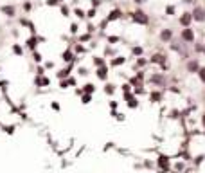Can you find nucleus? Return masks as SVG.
Here are the masks:
<instances>
[{
  "instance_id": "obj_1",
  "label": "nucleus",
  "mask_w": 205,
  "mask_h": 173,
  "mask_svg": "<svg viewBox=\"0 0 205 173\" xmlns=\"http://www.w3.org/2000/svg\"><path fill=\"white\" fill-rule=\"evenodd\" d=\"M194 20H198V22H203L205 20V11L202 9V7H196V9H194V13L191 15Z\"/></svg>"
},
{
  "instance_id": "obj_2",
  "label": "nucleus",
  "mask_w": 205,
  "mask_h": 173,
  "mask_svg": "<svg viewBox=\"0 0 205 173\" xmlns=\"http://www.w3.org/2000/svg\"><path fill=\"white\" fill-rule=\"evenodd\" d=\"M133 20L139 22V24H148V16L142 13V11H137V13H133Z\"/></svg>"
},
{
  "instance_id": "obj_3",
  "label": "nucleus",
  "mask_w": 205,
  "mask_h": 173,
  "mask_svg": "<svg viewBox=\"0 0 205 173\" xmlns=\"http://www.w3.org/2000/svg\"><path fill=\"white\" fill-rule=\"evenodd\" d=\"M182 36H183V40H187V41H192V40H194V34H192V31H191V29H185Z\"/></svg>"
},
{
  "instance_id": "obj_4",
  "label": "nucleus",
  "mask_w": 205,
  "mask_h": 173,
  "mask_svg": "<svg viewBox=\"0 0 205 173\" xmlns=\"http://www.w3.org/2000/svg\"><path fill=\"white\" fill-rule=\"evenodd\" d=\"M2 13H6L7 16H13V15H15V7H13V6H4V7H2Z\"/></svg>"
},
{
  "instance_id": "obj_5",
  "label": "nucleus",
  "mask_w": 205,
  "mask_h": 173,
  "mask_svg": "<svg viewBox=\"0 0 205 173\" xmlns=\"http://www.w3.org/2000/svg\"><path fill=\"white\" fill-rule=\"evenodd\" d=\"M158 164H160V168H167V164H169L167 157H166V155H160V157H158Z\"/></svg>"
},
{
  "instance_id": "obj_6",
  "label": "nucleus",
  "mask_w": 205,
  "mask_h": 173,
  "mask_svg": "<svg viewBox=\"0 0 205 173\" xmlns=\"http://www.w3.org/2000/svg\"><path fill=\"white\" fill-rule=\"evenodd\" d=\"M191 20H192V16H191L189 13H185V15L182 16V20H180V22H182V25H189V24H191Z\"/></svg>"
},
{
  "instance_id": "obj_7",
  "label": "nucleus",
  "mask_w": 205,
  "mask_h": 173,
  "mask_svg": "<svg viewBox=\"0 0 205 173\" xmlns=\"http://www.w3.org/2000/svg\"><path fill=\"white\" fill-rule=\"evenodd\" d=\"M97 76H99V78H101V79H104V78H106V69L103 67V65H101V69H99V70H97Z\"/></svg>"
},
{
  "instance_id": "obj_8",
  "label": "nucleus",
  "mask_w": 205,
  "mask_h": 173,
  "mask_svg": "<svg viewBox=\"0 0 205 173\" xmlns=\"http://www.w3.org/2000/svg\"><path fill=\"white\" fill-rule=\"evenodd\" d=\"M160 38H162V40H169V38H171V31H162Z\"/></svg>"
},
{
  "instance_id": "obj_9",
  "label": "nucleus",
  "mask_w": 205,
  "mask_h": 173,
  "mask_svg": "<svg viewBox=\"0 0 205 173\" xmlns=\"http://www.w3.org/2000/svg\"><path fill=\"white\" fill-rule=\"evenodd\" d=\"M187 69H189V70H198V63H196V61H191V63L187 65Z\"/></svg>"
},
{
  "instance_id": "obj_10",
  "label": "nucleus",
  "mask_w": 205,
  "mask_h": 173,
  "mask_svg": "<svg viewBox=\"0 0 205 173\" xmlns=\"http://www.w3.org/2000/svg\"><path fill=\"white\" fill-rule=\"evenodd\" d=\"M119 16H121V13H119V11H113V13L110 15V18H108V20H115V18H119Z\"/></svg>"
},
{
  "instance_id": "obj_11",
  "label": "nucleus",
  "mask_w": 205,
  "mask_h": 173,
  "mask_svg": "<svg viewBox=\"0 0 205 173\" xmlns=\"http://www.w3.org/2000/svg\"><path fill=\"white\" fill-rule=\"evenodd\" d=\"M63 60H65V61H70V60H72V54H70V52H65V54H63Z\"/></svg>"
},
{
  "instance_id": "obj_12",
  "label": "nucleus",
  "mask_w": 205,
  "mask_h": 173,
  "mask_svg": "<svg viewBox=\"0 0 205 173\" xmlns=\"http://www.w3.org/2000/svg\"><path fill=\"white\" fill-rule=\"evenodd\" d=\"M85 90L88 92V94H92L94 92V85H85Z\"/></svg>"
},
{
  "instance_id": "obj_13",
  "label": "nucleus",
  "mask_w": 205,
  "mask_h": 173,
  "mask_svg": "<svg viewBox=\"0 0 205 173\" xmlns=\"http://www.w3.org/2000/svg\"><path fill=\"white\" fill-rule=\"evenodd\" d=\"M121 63H124V58H117V60H113V65H121Z\"/></svg>"
},
{
  "instance_id": "obj_14",
  "label": "nucleus",
  "mask_w": 205,
  "mask_h": 173,
  "mask_svg": "<svg viewBox=\"0 0 205 173\" xmlns=\"http://www.w3.org/2000/svg\"><path fill=\"white\" fill-rule=\"evenodd\" d=\"M200 78H202V81L205 83V69H200Z\"/></svg>"
},
{
  "instance_id": "obj_15",
  "label": "nucleus",
  "mask_w": 205,
  "mask_h": 173,
  "mask_svg": "<svg viewBox=\"0 0 205 173\" xmlns=\"http://www.w3.org/2000/svg\"><path fill=\"white\" fill-rule=\"evenodd\" d=\"M151 79H153L155 83H162V78H160V76H153V78H151Z\"/></svg>"
},
{
  "instance_id": "obj_16",
  "label": "nucleus",
  "mask_w": 205,
  "mask_h": 173,
  "mask_svg": "<svg viewBox=\"0 0 205 173\" xmlns=\"http://www.w3.org/2000/svg\"><path fill=\"white\" fill-rule=\"evenodd\" d=\"M83 103H90V94H86V96H83Z\"/></svg>"
},
{
  "instance_id": "obj_17",
  "label": "nucleus",
  "mask_w": 205,
  "mask_h": 173,
  "mask_svg": "<svg viewBox=\"0 0 205 173\" xmlns=\"http://www.w3.org/2000/svg\"><path fill=\"white\" fill-rule=\"evenodd\" d=\"M34 45H36V40H34V38L29 40V47H34Z\"/></svg>"
},
{
  "instance_id": "obj_18",
  "label": "nucleus",
  "mask_w": 205,
  "mask_h": 173,
  "mask_svg": "<svg viewBox=\"0 0 205 173\" xmlns=\"http://www.w3.org/2000/svg\"><path fill=\"white\" fill-rule=\"evenodd\" d=\"M112 92H113V89H112V85H108V86H106V94H112Z\"/></svg>"
},
{
  "instance_id": "obj_19",
  "label": "nucleus",
  "mask_w": 205,
  "mask_h": 173,
  "mask_svg": "<svg viewBox=\"0 0 205 173\" xmlns=\"http://www.w3.org/2000/svg\"><path fill=\"white\" fill-rule=\"evenodd\" d=\"M133 52H135V54H140V52H142V49H140V47H135Z\"/></svg>"
},
{
  "instance_id": "obj_20",
  "label": "nucleus",
  "mask_w": 205,
  "mask_h": 173,
  "mask_svg": "<svg viewBox=\"0 0 205 173\" xmlns=\"http://www.w3.org/2000/svg\"><path fill=\"white\" fill-rule=\"evenodd\" d=\"M15 52H16V54H22V49H20L18 45H15Z\"/></svg>"
},
{
  "instance_id": "obj_21",
  "label": "nucleus",
  "mask_w": 205,
  "mask_h": 173,
  "mask_svg": "<svg viewBox=\"0 0 205 173\" xmlns=\"http://www.w3.org/2000/svg\"><path fill=\"white\" fill-rule=\"evenodd\" d=\"M95 65H99V67H101V65H103V60H99V58H95Z\"/></svg>"
},
{
  "instance_id": "obj_22",
  "label": "nucleus",
  "mask_w": 205,
  "mask_h": 173,
  "mask_svg": "<svg viewBox=\"0 0 205 173\" xmlns=\"http://www.w3.org/2000/svg\"><path fill=\"white\" fill-rule=\"evenodd\" d=\"M151 97H153V99L157 101V99H160V94H157V92H155V94H153V96H151Z\"/></svg>"
},
{
  "instance_id": "obj_23",
  "label": "nucleus",
  "mask_w": 205,
  "mask_h": 173,
  "mask_svg": "<svg viewBox=\"0 0 205 173\" xmlns=\"http://www.w3.org/2000/svg\"><path fill=\"white\" fill-rule=\"evenodd\" d=\"M133 2H137V4H142V2H146V0H133Z\"/></svg>"
},
{
  "instance_id": "obj_24",
  "label": "nucleus",
  "mask_w": 205,
  "mask_h": 173,
  "mask_svg": "<svg viewBox=\"0 0 205 173\" xmlns=\"http://www.w3.org/2000/svg\"><path fill=\"white\" fill-rule=\"evenodd\" d=\"M203 124H205V115H203Z\"/></svg>"
}]
</instances>
